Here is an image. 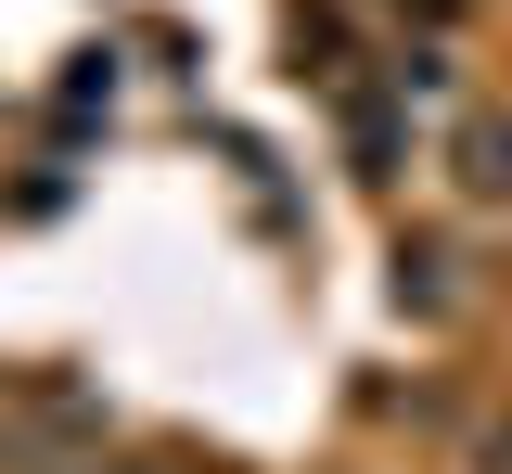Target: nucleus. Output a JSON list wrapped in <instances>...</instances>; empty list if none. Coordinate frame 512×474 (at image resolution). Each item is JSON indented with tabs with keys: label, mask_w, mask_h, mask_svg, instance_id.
Segmentation results:
<instances>
[{
	"label": "nucleus",
	"mask_w": 512,
	"mask_h": 474,
	"mask_svg": "<svg viewBox=\"0 0 512 474\" xmlns=\"http://www.w3.org/2000/svg\"><path fill=\"white\" fill-rule=\"evenodd\" d=\"M461 193L474 205L512 193V116H474V129H461Z\"/></svg>",
	"instance_id": "1"
},
{
	"label": "nucleus",
	"mask_w": 512,
	"mask_h": 474,
	"mask_svg": "<svg viewBox=\"0 0 512 474\" xmlns=\"http://www.w3.org/2000/svg\"><path fill=\"white\" fill-rule=\"evenodd\" d=\"M487 474H512V423H500V436H487Z\"/></svg>",
	"instance_id": "2"
}]
</instances>
